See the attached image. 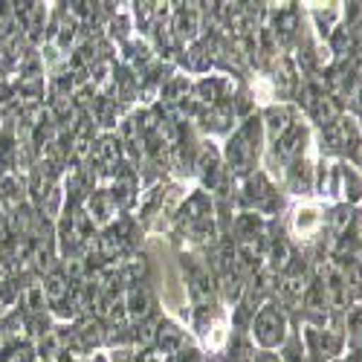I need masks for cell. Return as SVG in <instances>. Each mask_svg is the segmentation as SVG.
I'll list each match as a JSON object with an SVG mask.
<instances>
[{
    "label": "cell",
    "mask_w": 362,
    "mask_h": 362,
    "mask_svg": "<svg viewBox=\"0 0 362 362\" xmlns=\"http://www.w3.org/2000/svg\"><path fill=\"white\" fill-rule=\"evenodd\" d=\"M264 125H261V116H250L244 125H240L229 139H226V148H223V163L229 168V174H238V177H247L255 171L258 165V157H261V148H264Z\"/></svg>",
    "instance_id": "cell-1"
},
{
    "label": "cell",
    "mask_w": 362,
    "mask_h": 362,
    "mask_svg": "<svg viewBox=\"0 0 362 362\" xmlns=\"http://www.w3.org/2000/svg\"><path fill=\"white\" fill-rule=\"evenodd\" d=\"M290 337V322L279 301H264L250 322V339L261 351H276Z\"/></svg>",
    "instance_id": "cell-2"
},
{
    "label": "cell",
    "mask_w": 362,
    "mask_h": 362,
    "mask_svg": "<svg viewBox=\"0 0 362 362\" xmlns=\"http://www.w3.org/2000/svg\"><path fill=\"white\" fill-rule=\"evenodd\" d=\"M240 203H244L247 212H252L258 218L261 215L269 218V215H276L281 209V194H279V189L273 183H269V177L255 168L252 174L244 177V186H240Z\"/></svg>",
    "instance_id": "cell-3"
},
{
    "label": "cell",
    "mask_w": 362,
    "mask_h": 362,
    "mask_svg": "<svg viewBox=\"0 0 362 362\" xmlns=\"http://www.w3.org/2000/svg\"><path fill=\"white\" fill-rule=\"evenodd\" d=\"M305 139H308V128L296 122L284 136H279L273 142V151H269V157H273L276 163H284V165H293L301 160V154H305Z\"/></svg>",
    "instance_id": "cell-4"
},
{
    "label": "cell",
    "mask_w": 362,
    "mask_h": 362,
    "mask_svg": "<svg viewBox=\"0 0 362 362\" xmlns=\"http://www.w3.org/2000/svg\"><path fill=\"white\" fill-rule=\"evenodd\" d=\"M122 305H125V316L136 325L154 316V293H151L148 281L145 284H134L122 293Z\"/></svg>",
    "instance_id": "cell-5"
},
{
    "label": "cell",
    "mask_w": 362,
    "mask_h": 362,
    "mask_svg": "<svg viewBox=\"0 0 362 362\" xmlns=\"http://www.w3.org/2000/svg\"><path fill=\"white\" fill-rule=\"evenodd\" d=\"M110 197L116 200V206L128 209L136 197H139V177L134 174V168H122L113 174V183H110Z\"/></svg>",
    "instance_id": "cell-6"
},
{
    "label": "cell",
    "mask_w": 362,
    "mask_h": 362,
    "mask_svg": "<svg viewBox=\"0 0 362 362\" xmlns=\"http://www.w3.org/2000/svg\"><path fill=\"white\" fill-rule=\"evenodd\" d=\"M261 125H264V136L269 142H276L279 136H284L296 122H293V110L284 105H273L261 113Z\"/></svg>",
    "instance_id": "cell-7"
},
{
    "label": "cell",
    "mask_w": 362,
    "mask_h": 362,
    "mask_svg": "<svg viewBox=\"0 0 362 362\" xmlns=\"http://www.w3.org/2000/svg\"><path fill=\"white\" fill-rule=\"evenodd\" d=\"M157 351L163 354V356H171V354H177L180 348H186V334L180 330V325H174V322H168V319H160V327H157Z\"/></svg>",
    "instance_id": "cell-8"
},
{
    "label": "cell",
    "mask_w": 362,
    "mask_h": 362,
    "mask_svg": "<svg viewBox=\"0 0 362 362\" xmlns=\"http://www.w3.org/2000/svg\"><path fill=\"white\" fill-rule=\"evenodd\" d=\"M223 362H258L255 345L247 337V330H235V334L229 337L226 351H223Z\"/></svg>",
    "instance_id": "cell-9"
},
{
    "label": "cell",
    "mask_w": 362,
    "mask_h": 362,
    "mask_svg": "<svg viewBox=\"0 0 362 362\" xmlns=\"http://www.w3.org/2000/svg\"><path fill=\"white\" fill-rule=\"evenodd\" d=\"M87 206H90V221L102 223V226H110V223H113V215H116V209H119L116 200L110 197V192H105V189H99V192L90 194Z\"/></svg>",
    "instance_id": "cell-10"
},
{
    "label": "cell",
    "mask_w": 362,
    "mask_h": 362,
    "mask_svg": "<svg viewBox=\"0 0 362 362\" xmlns=\"http://www.w3.org/2000/svg\"><path fill=\"white\" fill-rule=\"evenodd\" d=\"M174 35L183 41V38H194L197 35V26H200V9L194 6V4H189V6H180L177 12H174Z\"/></svg>",
    "instance_id": "cell-11"
},
{
    "label": "cell",
    "mask_w": 362,
    "mask_h": 362,
    "mask_svg": "<svg viewBox=\"0 0 362 362\" xmlns=\"http://www.w3.org/2000/svg\"><path fill=\"white\" fill-rule=\"evenodd\" d=\"M319 226H322V215L316 212V209H298L296 212V232L313 235Z\"/></svg>",
    "instance_id": "cell-12"
},
{
    "label": "cell",
    "mask_w": 362,
    "mask_h": 362,
    "mask_svg": "<svg viewBox=\"0 0 362 362\" xmlns=\"http://www.w3.org/2000/svg\"><path fill=\"white\" fill-rule=\"evenodd\" d=\"M186 58H189V70L192 73H203V70H209V64H212V55L206 52V44H197V41L189 47Z\"/></svg>",
    "instance_id": "cell-13"
},
{
    "label": "cell",
    "mask_w": 362,
    "mask_h": 362,
    "mask_svg": "<svg viewBox=\"0 0 362 362\" xmlns=\"http://www.w3.org/2000/svg\"><path fill=\"white\" fill-rule=\"evenodd\" d=\"M186 90H189V81H186L183 76H177V78H171V81L163 87V96L171 99V102H177V99H186V96H183Z\"/></svg>",
    "instance_id": "cell-14"
},
{
    "label": "cell",
    "mask_w": 362,
    "mask_h": 362,
    "mask_svg": "<svg viewBox=\"0 0 362 362\" xmlns=\"http://www.w3.org/2000/svg\"><path fill=\"white\" fill-rule=\"evenodd\" d=\"M258 362H281V356L273 354V351H261V354H258Z\"/></svg>",
    "instance_id": "cell-15"
},
{
    "label": "cell",
    "mask_w": 362,
    "mask_h": 362,
    "mask_svg": "<svg viewBox=\"0 0 362 362\" xmlns=\"http://www.w3.org/2000/svg\"><path fill=\"white\" fill-rule=\"evenodd\" d=\"M334 362H342V359H334Z\"/></svg>",
    "instance_id": "cell-16"
},
{
    "label": "cell",
    "mask_w": 362,
    "mask_h": 362,
    "mask_svg": "<svg viewBox=\"0 0 362 362\" xmlns=\"http://www.w3.org/2000/svg\"><path fill=\"white\" fill-rule=\"evenodd\" d=\"M359 238H362V232H359Z\"/></svg>",
    "instance_id": "cell-17"
}]
</instances>
